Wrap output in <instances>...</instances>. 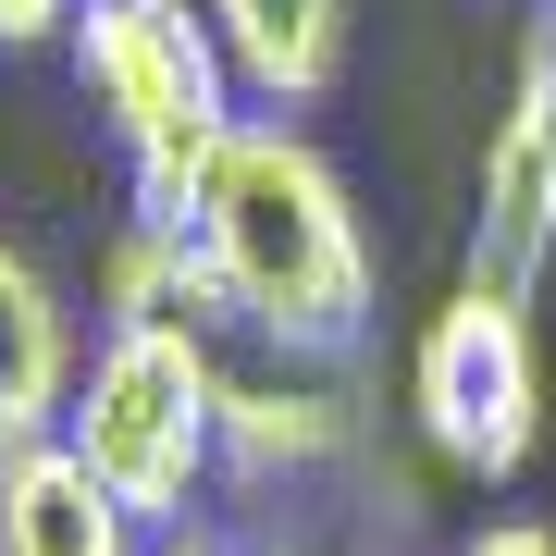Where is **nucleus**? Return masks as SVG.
Instances as JSON below:
<instances>
[{"instance_id":"nucleus-2","label":"nucleus","mask_w":556,"mask_h":556,"mask_svg":"<svg viewBox=\"0 0 556 556\" xmlns=\"http://www.w3.org/2000/svg\"><path fill=\"white\" fill-rule=\"evenodd\" d=\"M62 62H75V100L100 112V137L137 174V211L186 223L211 161H223V137L248 124V87L223 62L211 13H186V0H87Z\"/></svg>"},{"instance_id":"nucleus-11","label":"nucleus","mask_w":556,"mask_h":556,"mask_svg":"<svg viewBox=\"0 0 556 556\" xmlns=\"http://www.w3.org/2000/svg\"><path fill=\"white\" fill-rule=\"evenodd\" d=\"M75 13H87V0H0V62H13V50H62Z\"/></svg>"},{"instance_id":"nucleus-3","label":"nucleus","mask_w":556,"mask_h":556,"mask_svg":"<svg viewBox=\"0 0 556 556\" xmlns=\"http://www.w3.org/2000/svg\"><path fill=\"white\" fill-rule=\"evenodd\" d=\"M62 445L112 482L149 532H186L223 470V346L211 334H149V321H100L62 408Z\"/></svg>"},{"instance_id":"nucleus-1","label":"nucleus","mask_w":556,"mask_h":556,"mask_svg":"<svg viewBox=\"0 0 556 556\" xmlns=\"http://www.w3.org/2000/svg\"><path fill=\"white\" fill-rule=\"evenodd\" d=\"M223 260V285H236V321L273 358H334L371 334V223H358L334 149L309 137L298 112H248L236 137H223L199 211H186Z\"/></svg>"},{"instance_id":"nucleus-13","label":"nucleus","mask_w":556,"mask_h":556,"mask_svg":"<svg viewBox=\"0 0 556 556\" xmlns=\"http://www.w3.org/2000/svg\"><path fill=\"white\" fill-rule=\"evenodd\" d=\"M149 556H298V544H273V532H260V544H223V532L186 519V532H149Z\"/></svg>"},{"instance_id":"nucleus-4","label":"nucleus","mask_w":556,"mask_h":556,"mask_svg":"<svg viewBox=\"0 0 556 556\" xmlns=\"http://www.w3.org/2000/svg\"><path fill=\"white\" fill-rule=\"evenodd\" d=\"M408 408L420 445L470 482H519L544 445V346H532V298L507 285H457L408 346Z\"/></svg>"},{"instance_id":"nucleus-9","label":"nucleus","mask_w":556,"mask_h":556,"mask_svg":"<svg viewBox=\"0 0 556 556\" xmlns=\"http://www.w3.org/2000/svg\"><path fill=\"white\" fill-rule=\"evenodd\" d=\"M211 13V38L223 62H236V87H248V112H309V100H334V75H346V0H199Z\"/></svg>"},{"instance_id":"nucleus-8","label":"nucleus","mask_w":556,"mask_h":556,"mask_svg":"<svg viewBox=\"0 0 556 556\" xmlns=\"http://www.w3.org/2000/svg\"><path fill=\"white\" fill-rule=\"evenodd\" d=\"M75 371H87V346H75V309H62V285H50L13 236H0V457L62 433V408H75Z\"/></svg>"},{"instance_id":"nucleus-12","label":"nucleus","mask_w":556,"mask_h":556,"mask_svg":"<svg viewBox=\"0 0 556 556\" xmlns=\"http://www.w3.org/2000/svg\"><path fill=\"white\" fill-rule=\"evenodd\" d=\"M457 556H556V532H544V519H482Z\"/></svg>"},{"instance_id":"nucleus-10","label":"nucleus","mask_w":556,"mask_h":556,"mask_svg":"<svg viewBox=\"0 0 556 556\" xmlns=\"http://www.w3.org/2000/svg\"><path fill=\"white\" fill-rule=\"evenodd\" d=\"M358 445V408L334 383H309L298 358L285 371H223V470L273 482V470H321V457Z\"/></svg>"},{"instance_id":"nucleus-5","label":"nucleus","mask_w":556,"mask_h":556,"mask_svg":"<svg viewBox=\"0 0 556 556\" xmlns=\"http://www.w3.org/2000/svg\"><path fill=\"white\" fill-rule=\"evenodd\" d=\"M544 273H556V0L519 38V87H507L495 149H482V211H470V285L532 298Z\"/></svg>"},{"instance_id":"nucleus-7","label":"nucleus","mask_w":556,"mask_h":556,"mask_svg":"<svg viewBox=\"0 0 556 556\" xmlns=\"http://www.w3.org/2000/svg\"><path fill=\"white\" fill-rule=\"evenodd\" d=\"M100 321H149V334H223L236 321V285L199 223L174 211H124V236L100 248Z\"/></svg>"},{"instance_id":"nucleus-6","label":"nucleus","mask_w":556,"mask_h":556,"mask_svg":"<svg viewBox=\"0 0 556 556\" xmlns=\"http://www.w3.org/2000/svg\"><path fill=\"white\" fill-rule=\"evenodd\" d=\"M0 556H149V519L50 433L0 457Z\"/></svg>"}]
</instances>
